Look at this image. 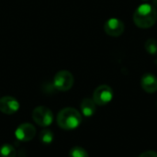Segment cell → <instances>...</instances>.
<instances>
[{
    "mask_svg": "<svg viewBox=\"0 0 157 157\" xmlns=\"http://www.w3.org/2000/svg\"><path fill=\"white\" fill-rule=\"evenodd\" d=\"M157 20L156 8L150 4L140 5L133 14L134 24L141 29H148L155 24Z\"/></svg>",
    "mask_w": 157,
    "mask_h": 157,
    "instance_id": "cell-1",
    "label": "cell"
},
{
    "mask_svg": "<svg viewBox=\"0 0 157 157\" xmlns=\"http://www.w3.org/2000/svg\"><path fill=\"white\" fill-rule=\"evenodd\" d=\"M156 64H157V60H156Z\"/></svg>",
    "mask_w": 157,
    "mask_h": 157,
    "instance_id": "cell-17",
    "label": "cell"
},
{
    "mask_svg": "<svg viewBox=\"0 0 157 157\" xmlns=\"http://www.w3.org/2000/svg\"><path fill=\"white\" fill-rule=\"evenodd\" d=\"M113 98V90L107 85L98 86L93 93V100L98 106L109 104Z\"/></svg>",
    "mask_w": 157,
    "mask_h": 157,
    "instance_id": "cell-5",
    "label": "cell"
},
{
    "mask_svg": "<svg viewBox=\"0 0 157 157\" xmlns=\"http://www.w3.org/2000/svg\"><path fill=\"white\" fill-rule=\"evenodd\" d=\"M0 156L16 157V150L11 144H5L0 147Z\"/></svg>",
    "mask_w": 157,
    "mask_h": 157,
    "instance_id": "cell-12",
    "label": "cell"
},
{
    "mask_svg": "<svg viewBox=\"0 0 157 157\" xmlns=\"http://www.w3.org/2000/svg\"><path fill=\"white\" fill-rule=\"evenodd\" d=\"M96 103L91 98H85L81 102V111L85 117H92L96 112Z\"/></svg>",
    "mask_w": 157,
    "mask_h": 157,
    "instance_id": "cell-10",
    "label": "cell"
},
{
    "mask_svg": "<svg viewBox=\"0 0 157 157\" xmlns=\"http://www.w3.org/2000/svg\"><path fill=\"white\" fill-rule=\"evenodd\" d=\"M36 135V129L30 123L20 124L15 131L16 138L20 142H29L31 141Z\"/></svg>",
    "mask_w": 157,
    "mask_h": 157,
    "instance_id": "cell-6",
    "label": "cell"
},
{
    "mask_svg": "<svg viewBox=\"0 0 157 157\" xmlns=\"http://www.w3.org/2000/svg\"><path fill=\"white\" fill-rule=\"evenodd\" d=\"M74 76L73 75L66 70H63L58 72L54 78H53V87L59 91L64 92V91H68L72 88V86H74Z\"/></svg>",
    "mask_w": 157,
    "mask_h": 157,
    "instance_id": "cell-3",
    "label": "cell"
},
{
    "mask_svg": "<svg viewBox=\"0 0 157 157\" xmlns=\"http://www.w3.org/2000/svg\"><path fill=\"white\" fill-rule=\"evenodd\" d=\"M139 157H157V153L155 151H146Z\"/></svg>",
    "mask_w": 157,
    "mask_h": 157,
    "instance_id": "cell-15",
    "label": "cell"
},
{
    "mask_svg": "<svg viewBox=\"0 0 157 157\" xmlns=\"http://www.w3.org/2000/svg\"><path fill=\"white\" fill-rule=\"evenodd\" d=\"M142 88L147 93H155L157 91V77L153 74L146 73L141 79Z\"/></svg>",
    "mask_w": 157,
    "mask_h": 157,
    "instance_id": "cell-9",
    "label": "cell"
},
{
    "mask_svg": "<svg viewBox=\"0 0 157 157\" xmlns=\"http://www.w3.org/2000/svg\"><path fill=\"white\" fill-rule=\"evenodd\" d=\"M82 122L80 112L74 108H65L57 115L58 126L65 131H72L79 127Z\"/></svg>",
    "mask_w": 157,
    "mask_h": 157,
    "instance_id": "cell-2",
    "label": "cell"
},
{
    "mask_svg": "<svg viewBox=\"0 0 157 157\" xmlns=\"http://www.w3.org/2000/svg\"><path fill=\"white\" fill-rule=\"evenodd\" d=\"M125 29L124 23L119 18H109L106 21L104 25L105 32L111 37H119L121 36Z\"/></svg>",
    "mask_w": 157,
    "mask_h": 157,
    "instance_id": "cell-7",
    "label": "cell"
},
{
    "mask_svg": "<svg viewBox=\"0 0 157 157\" xmlns=\"http://www.w3.org/2000/svg\"><path fill=\"white\" fill-rule=\"evenodd\" d=\"M39 137L43 144H51L53 141V132L49 129H44L40 132Z\"/></svg>",
    "mask_w": 157,
    "mask_h": 157,
    "instance_id": "cell-11",
    "label": "cell"
},
{
    "mask_svg": "<svg viewBox=\"0 0 157 157\" xmlns=\"http://www.w3.org/2000/svg\"><path fill=\"white\" fill-rule=\"evenodd\" d=\"M153 6H154L156 8L157 7V0H154V1H153Z\"/></svg>",
    "mask_w": 157,
    "mask_h": 157,
    "instance_id": "cell-16",
    "label": "cell"
},
{
    "mask_svg": "<svg viewBox=\"0 0 157 157\" xmlns=\"http://www.w3.org/2000/svg\"><path fill=\"white\" fill-rule=\"evenodd\" d=\"M33 121L40 127H48L53 121L52 111L44 106H39L32 111Z\"/></svg>",
    "mask_w": 157,
    "mask_h": 157,
    "instance_id": "cell-4",
    "label": "cell"
},
{
    "mask_svg": "<svg viewBox=\"0 0 157 157\" xmlns=\"http://www.w3.org/2000/svg\"><path fill=\"white\" fill-rule=\"evenodd\" d=\"M69 157H88V154L84 148L75 146L70 150Z\"/></svg>",
    "mask_w": 157,
    "mask_h": 157,
    "instance_id": "cell-14",
    "label": "cell"
},
{
    "mask_svg": "<svg viewBox=\"0 0 157 157\" xmlns=\"http://www.w3.org/2000/svg\"><path fill=\"white\" fill-rule=\"evenodd\" d=\"M144 1H146V0H144Z\"/></svg>",
    "mask_w": 157,
    "mask_h": 157,
    "instance_id": "cell-18",
    "label": "cell"
},
{
    "mask_svg": "<svg viewBox=\"0 0 157 157\" xmlns=\"http://www.w3.org/2000/svg\"><path fill=\"white\" fill-rule=\"evenodd\" d=\"M19 102L13 97L6 96L0 98V111L6 115H13L19 109Z\"/></svg>",
    "mask_w": 157,
    "mask_h": 157,
    "instance_id": "cell-8",
    "label": "cell"
},
{
    "mask_svg": "<svg viewBox=\"0 0 157 157\" xmlns=\"http://www.w3.org/2000/svg\"><path fill=\"white\" fill-rule=\"evenodd\" d=\"M144 48L146 50V52L149 54H156L157 53V40L155 39H148L145 41L144 44Z\"/></svg>",
    "mask_w": 157,
    "mask_h": 157,
    "instance_id": "cell-13",
    "label": "cell"
}]
</instances>
